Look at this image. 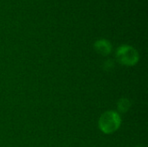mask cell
<instances>
[{"label": "cell", "instance_id": "6da1fadb", "mask_svg": "<svg viewBox=\"0 0 148 147\" xmlns=\"http://www.w3.org/2000/svg\"><path fill=\"white\" fill-rule=\"evenodd\" d=\"M121 120L118 113L114 111L105 112L99 120V128L106 134L116 132L121 126Z\"/></svg>", "mask_w": 148, "mask_h": 147}, {"label": "cell", "instance_id": "7a4b0ae2", "mask_svg": "<svg viewBox=\"0 0 148 147\" xmlns=\"http://www.w3.org/2000/svg\"><path fill=\"white\" fill-rule=\"evenodd\" d=\"M116 58L123 65L134 66L139 62V53L130 45H122L116 51Z\"/></svg>", "mask_w": 148, "mask_h": 147}, {"label": "cell", "instance_id": "3957f363", "mask_svg": "<svg viewBox=\"0 0 148 147\" xmlns=\"http://www.w3.org/2000/svg\"><path fill=\"white\" fill-rule=\"evenodd\" d=\"M94 48L98 54L103 56L108 55L112 51V44L109 41L106 39L97 40L94 44Z\"/></svg>", "mask_w": 148, "mask_h": 147}, {"label": "cell", "instance_id": "277c9868", "mask_svg": "<svg viewBox=\"0 0 148 147\" xmlns=\"http://www.w3.org/2000/svg\"><path fill=\"white\" fill-rule=\"evenodd\" d=\"M130 106L131 103L127 99H121L118 103V110L121 113H126L129 110Z\"/></svg>", "mask_w": 148, "mask_h": 147}, {"label": "cell", "instance_id": "5b68a950", "mask_svg": "<svg viewBox=\"0 0 148 147\" xmlns=\"http://www.w3.org/2000/svg\"><path fill=\"white\" fill-rule=\"evenodd\" d=\"M138 147H140V146H138Z\"/></svg>", "mask_w": 148, "mask_h": 147}]
</instances>
